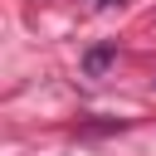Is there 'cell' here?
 I'll list each match as a JSON object with an SVG mask.
<instances>
[{
  "label": "cell",
  "mask_w": 156,
  "mask_h": 156,
  "mask_svg": "<svg viewBox=\"0 0 156 156\" xmlns=\"http://www.w3.org/2000/svg\"><path fill=\"white\" fill-rule=\"evenodd\" d=\"M107 58H112V49H93V54H88V73H102Z\"/></svg>",
  "instance_id": "cell-1"
}]
</instances>
